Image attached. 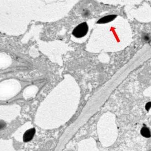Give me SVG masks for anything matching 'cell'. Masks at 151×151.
<instances>
[{
  "mask_svg": "<svg viewBox=\"0 0 151 151\" xmlns=\"http://www.w3.org/2000/svg\"><path fill=\"white\" fill-rule=\"evenodd\" d=\"M88 31V26L86 22L82 23L74 28L72 35L76 38H82L85 36Z\"/></svg>",
  "mask_w": 151,
  "mask_h": 151,
  "instance_id": "obj_1",
  "label": "cell"
},
{
  "mask_svg": "<svg viewBox=\"0 0 151 151\" xmlns=\"http://www.w3.org/2000/svg\"><path fill=\"white\" fill-rule=\"evenodd\" d=\"M35 129H30L25 132L23 136V140L25 142H27L32 139L33 136L35 135Z\"/></svg>",
  "mask_w": 151,
  "mask_h": 151,
  "instance_id": "obj_2",
  "label": "cell"
},
{
  "mask_svg": "<svg viewBox=\"0 0 151 151\" xmlns=\"http://www.w3.org/2000/svg\"><path fill=\"white\" fill-rule=\"evenodd\" d=\"M116 17V15H110L106 16H105V17L100 18L97 21V23H98V24H102H102H103V23L110 22L115 19Z\"/></svg>",
  "mask_w": 151,
  "mask_h": 151,
  "instance_id": "obj_3",
  "label": "cell"
},
{
  "mask_svg": "<svg viewBox=\"0 0 151 151\" xmlns=\"http://www.w3.org/2000/svg\"><path fill=\"white\" fill-rule=\"evenodd\" d=\"M141 134L142 136L146 137H151V132L149 129L147 127H143L141 130Z\"/></svg>",
  "mask_w": 151,
  "mask_h": 151,
  "instance_id": "obj_4",
  "label": "cell"
},
{
  "mask_svg": "<svg viewBox=\"0 0 151 151\" xmlns=\"http://www.w3.org/2000/svg\"><path fill=\"white\" fill-rule=\"evenodd\" d=\"M151 107V102H148L146 105V109L147 110H149L150 108Z\"/></svg>",
  "mask_w": 151,
  "mask_h": 151,
  "instance_id": "obj_5",
  "label": "cell"
}]
</instances>
